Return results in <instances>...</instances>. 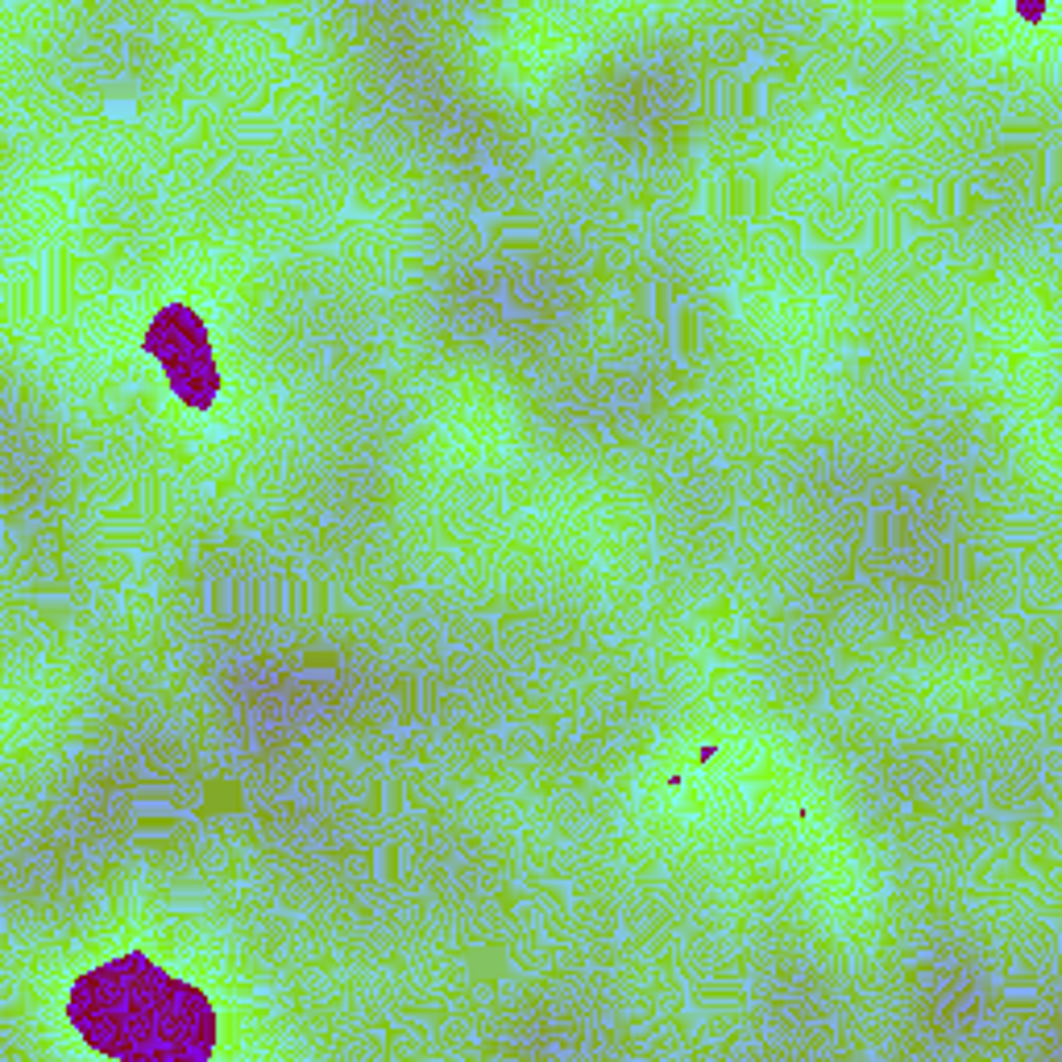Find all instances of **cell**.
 I'll use <instances>...</instances> for the list:
<instances>
[{
  "label": "cell",
  "mask_w": 1062,
  "mask_h": 1062,
  "mask_svg": "<svg viewBox=\"0 0 1062 1062\" xmlns=\"http://www.w3.org/2000/svg\"><path fill=\"white\" fill-rule=\"evenodd\" d=\"M665 333H668V354H672V361L677 366H685L689 361V349H685V336L697 345V315L689 312L681 299H672L665 312Z\"/></svg>",
  "instance_id": "1"
}]
</instances>
